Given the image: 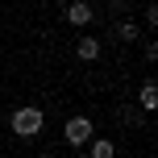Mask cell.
I'll return each mask as SVG.
<instances>
[{
	"instance_id": "1",
	"label": "cell",
	"mask_w": 158,
	"mask_h": 158,
	"mask_svg": "<svg viewBox=\"0 0 158 158\" xmlns=\"http://www.w3.org/2000/svg\"><path fill=\"white\" fill-rule=\"evenodd\" d=\"M42 125H46V117H42L38 104H25V108L13 112V133H17V137H38Z\"/></svg>"
},
{
	"instance_id": "2",
	"label": "cell",
	"mask_w": 158,
	"mask_h": 158,
	"mask_svg": "<svg viewBox=\"0 0 158 158\" xmlns=\"http://www.w3.org/2000/svg\"><path fill=\"white\" fill-rule=\"evenodd\" d=\"M63 133H67V146H87V142L96 137V125H92L87 117H71Z\"/></svg>"
},
{
	"instance_id": "3",
	"label": "cell",
	"mask_w": 158,
	"mask_h": 158,
	"mask_svg": "<svg viewBox=\"0 0 158 158\" xmlns=\"http://www.w3.org/2000/svg\"><path fill=\"white\" fill-rule=\"evenodd\" d=\"M67 21H71V25H87V21H92V4H87V0L67 4Z\"/></svg>"
},
{
	"instance_id": "4",
	"label": "cell",
	"mask_w": 158,
	"mask_h": 158,
	"mask_svg": "<svg viewBox=\"0 0 158 158\" xmlns=\"http://www.w3.org/2000/svg\"><path fill=\"white\" fill-rule=\"evenodd\" d=\"M75 54L83 58V63H96V58H100V42H96V38H79Z\"/></svg>"
},
{
	"instance_id": "5",
	"label": "cell",
	"mask_w": 158,
	"mask_h": 158,
	"mask_svg": "<svg viewBox=\"0 0 158 158\" xmlns=\"http://www.w3.org/2000/svg\"><path fill=\"white\" fill-rule=\"evenodd\" d=\"M112 33H117V42H137V33H142V29L133 25V17H125V21H117V29H112Z\"/></svg>"
},
{
	"instance_id": "6",
	"label": "cell",
	"mask_w": 158,
	"mask_h": 158,
	"mask_svg": "<svg viewBox=\"0 0 158 158\" xmlns=\"http://www.w3.org/2000/svg\"><path fill=\"white\" fill-rule=\"evenodd\" d=\"M117 154V146L108 142V137H92V150H87V158H112Z\"/></svg>"
},
{
	"instance_id": "7",
	"label": "cell",
	"mask_w": 158,
	"mask_h": 158,
	"mask_svg": "<svg viewBox=\"0 0 158 158\" xmlns=\"http://www.w3.org/2000/svg\"><path fill=\"white\" fill-rule=\"evenodd\" d=\"M137 100H142V108H158V87H154V79H146V83H142Z\"/></svg>"
},
{
	"instance_id": "8",
	"label": "cell",
	"mask_w": 158,
	"mask_h": 158,
	"mask_svg": "<svg viewBox=\"0 0 158 158\" xmlns=\"http://www.w3.org/2000/svg\"><path fill=\"white\" fill-rule=\"evenodd\" d=\"M71 158H87V154H71Z\"/></svg>"
}]
</instances>
